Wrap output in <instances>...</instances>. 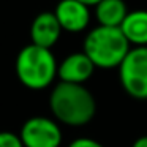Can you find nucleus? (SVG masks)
Here are the masks:
<instances>
[{
  "mask_svg": "<svg viewBox=\"0 0 147 147\" xmlns=\"http://www.w3.org/2000/svg\"><path fill=\"white\" fill-rule=\"evenodd\" d=\"M54 120L68 127H84L96 114V101L86 86L59 82L49 95Z\"/></svg>",
  "mask_w": 147,
  "mask_h": 147,
  "instance_id": "nucleus-1",
  "label": "nucleus"
},
{
  "mask_svg": "<svg viewBox=\"0 0 147 147\" xmlns=\"http://www.w3.org/2000/svg\"><path fill=\"white\" fill-rule=\"evenodd\" d=\"M130 49L131 46L120 27H95L86 35L82 45V52L92 60L95 68L101 70L119 68Z\"/></svg>",
  "mask_w": 147,
  "mask_h": 147,
  "instance_id": "nucleus-2",
  "label": "nucleus"
},
{
  "mask_svg": "<svg viewBox=\"0 0 147 147\" xmlns=\"http://www.w3.org/2000/svg\"><path fill=\"white\" fill-rule=\"evenodd\" d=\"M57 68L59 63L51 49L32 43L21 49L14 63L19 82L30 90L48 89L57 78Z\"/></svg>",
  "mask_w": 147,
  "mask_h": 147,
  "instance_id": "nucleus-3",
  "label": "nucleus"
},
{
  "mask_svg": "<svg viewBox=\"0 0 147 147\" xmlns=\"http://www.w3.org/2000/svg\"><path fill=\"white\" fill-rule=\"evenodd\" d=\"M119 78L127 95L147 100V46L130 49L119 67Z\"/></svg>",
  "mask_w": 147,
  "mask_h": 147,
  "instance_id": "nucleus-4",
  "label": "nucleus"
},
{
  "mask_svg": "<svg viewBox=\"0 0 147 147\" xmlns=\"http://www.w3.org/2000/svg\"><path fill=\"white\" fill-rule=\"evenodd\" d=\"M19 139L24 147H60L63 133L57 120L45 115H33L22 123Z\"/></svg>",
  "mask_w": 147,
  "mask_h": 147,
  "instance_id": "nucleus-5",
  "label": "nucleus"
},
{
  "mask_svg": "<svg viewBox=\"0 0 147 147\" xmlns=\"http://www.w3.org/2000/svg\"><path fill=\"white\" fill-rule=\"evenodd\" d=\"M54 14L62 30L70 33H79L87 29L90 22V10L78 0H60Z\"/></svg>",
  "mask_w": 147,
  "mask_h": 147,
  "instance_id": "nucleus-6",
  "label": "nucleus"
},
{
  "mask_svg": "<svg viewBox=\"0 0 147 147\" xmlns=\"http://www.w3.org/2000/svg\"><path fill=\"white\" fill-rule=\"evenodd\" d=\"M93 71L95 65L84 52H73L59 63L57 78L60 79V82L84 86L92 78Z\"/></svg>",
  "mask_w": 147,
  "mask_h": 147,
  "instance_id": "nucleus-7",
  "label": "nucleus"
},
{
  "mask_svg": "<svg viewBox=\"0 0 147 147\" xmlns=\"http://www.w3.org/2000/svg\"><path fill=\"white\" fill-rule=\"evenodd\" d=\"M60 35H62V27L59 24L55 14L51 13V11H43L32 21V26H30L32 45L51 49L59 41Z\"/></svg>",
  "mask_w": 147,
  "mask_h": 147,
  "instance_id": "nucleus-8",
  "label": "nucleus"
},
{
  "mask_svg": "<svg viewBox=\"0 0 147 147\" xmlns=\"http://www.w3.org/2000/svg\"><path fill=\"white\" fill-rule=\"evenodd\" d=\"M130 46L134 48L147 46V10H134L127 14L120 26Z\"/></svg>",
  "mask_w": 147,
  "mask_h": 147,
  "instance_id": "nucleus-9",
  "label": "nucleus"
},
{
  "mask_svg": "<svg viewBox=\"0 0 147 147\" xmlns=\"http://www.w3.org/2000/svg\"><path fill=\"white\" fill-rule=\"evenodd\" d=\"M127 14L128 10L123 0H101L95 7L98 26L103 27H120Z\"/></svg>",
  "mask_w": 147,
  "mask_h": 147,
  "instance_id": "nucleus-10",
  "label": "nucleus"
},
{
  "mask_svg": "<svg viewBox=\"0 0 147 147\" xmlns=\"http://www.w3.org/2000/svg\"><path fill=\"white\" fill-rule=\"evenodd\" d=\"M0 147H24L19 134L11 131H0Z\"/></svg>",
  "mask_w": 147,
  "mask_h": 147,
  "instance_id": "nucleus-11",
  "label": "nucleus"
},
{
  "mask_svg": "<svg viewBox=\"0 0 147 147\" xmlns=\"http://www.w3.org/2000/svg\"><path fill=\"white\" fill-rule=\"evenodd\" d=\"M68 147H105L101 142H98L96 139H92V138H76L73 139Z\"/></svg>",
  "mask_w": 147,
  "mask_h": 147,
  "instance_id": "nucleus-12",
  "label": "nucleus"
},
{
  "mask_svg": "<svg viewBox=\"0 0 147 147\" xmlns=\"http://www.w3.org/2000/svg\"><path fill=\"white\" fill-rule=\"evenodd\" d=\"M131 147H147V134H146V136L138 138V139L133 142V146H131Z\"/></svg>",
  "mask_w": 147,
  "mask_h": 147,
  "instance_id": "nucleus-13",
  "label": "nucleus"
},
{
  "mask_svg": "<svg viewBox=\"0 0 147 147\" xmlns=\"http://www.w3.org/2000/svg\"><path fill=\"white\" fill-rule=\"evenodd\" d=\"M78 2H81V3H84L86 7H96V5L101 2V0H78Z\"/></svg>",
  "mask_w": 147,
  "mask_h": 147,
  "instance_id": "nucleus-14",
  "label": "nucleus"
}]
</instances>
